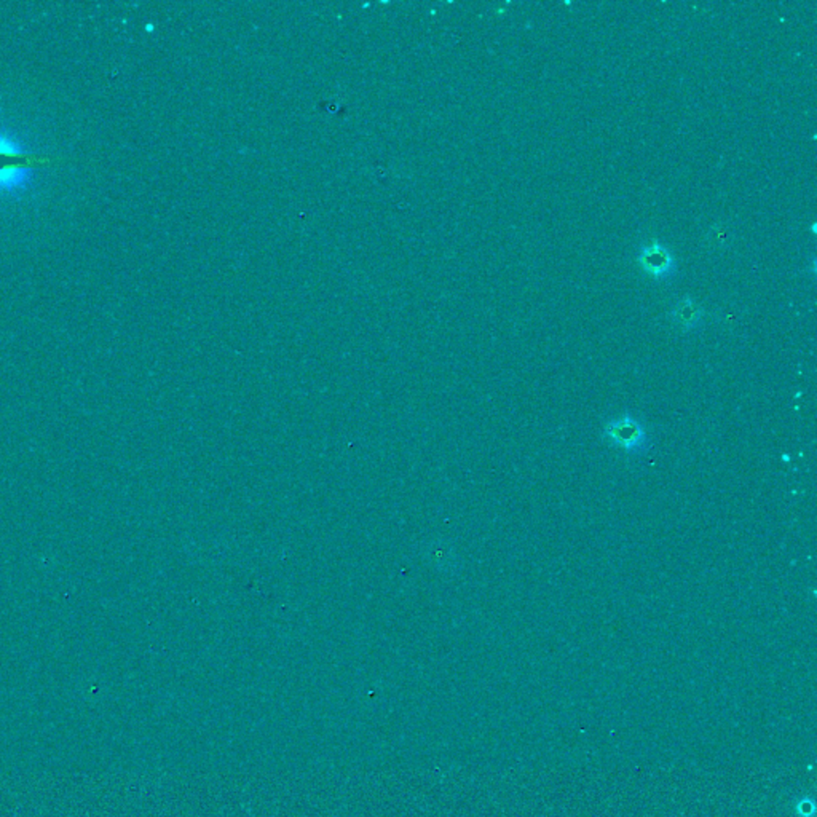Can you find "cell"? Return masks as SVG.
I'll list each match as a JSON object with an SVG mask.
<instances>
[{"instance_id":"6da1fadb","label":"cell","mask_w":817,"mask_h":817,"mask_svg":"<svg viewBox=\"0 0 817 817\" xmlns=\"http://www.w3.org/2000/svg\"><path fill=\"white\" fill-rule=\"evenodd\" d=\"M604 438L613 447L631 455H642L650 449V439L645 426L631 414H623L607 422Z\"/></svg>"},{"instance_id":"7a4b0ae2","label":"cell","mask_w":817,"mask_h":817,"mask_svg":"<svg viewBox=\"0 0 817 817\" xmlns=\"http://www.w3.org/2000/svg\"><path fill=\"white\" fill-rule=\"evenodd\" d=\"M637 262L642 267L643 272L655 280L667 278L673 272L675 265L671 251L656 240L642 246Z\"/></svg>"},{"instance_id":"3957f363","label":"cell","mask_w":817,"mask_h":817,"mask_svg":"<svg viewBox=\"0 0 817 817\" xmlns=\"http://www.w3.org/2000/svg\"><path fill=\"white\" fill-rule=\"evenodd\" d=\"M34 182V167L21 163H5L0 165V197L16 195L29 189Z\"/></svg>"},{"instance_id":"277c9868","label":"cell","mask_w":817,"mask_h":817,"mask_svg":"<svg viewBox=\"0 0 817 817\" xmlns=\"http://www.w3.org/2000/svg\"><path fill=\"white\" fill-rule=\"evenodd\" d=\"M671 317H673V325L681 329L683 333H689L701 323L703 309L689 295H685L681 302L673 307Z\"/></svg>"},{"instance_id":"5b68a950","label":"cell","mask_w":817,"mask_h":817,"mask_svg":"<svg viewBox=\"0 0 817 817\" xmlns=\"http://www.w3.org/2000/svg\"><path fill=\"white\" fill-rule=\"evenodd\" d=\"M26 153L23 141L15 133L0 127V159H21Z\"/></svg>"},{"instance_id":"8992f818","label":"cell","mask_w":817,"mask_h":817,"mask_svg":"<svg viewBox=\"0 0 817 817\" xmlns=\"http://www.w3.org/2000/svg\"><path fill=\"white\" fill-rule=\"evenodd\" d=\"M798 817H814V802L813 798H802L795 806Z\"/></svg>"}]
</instances>
